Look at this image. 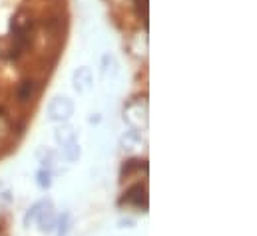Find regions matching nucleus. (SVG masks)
<instances>
[{"label":"nucleus","mask_w":257,"mask_h":236,"mask_svg":"<svg viewBox=\"0 0 257 236\" xmlns=\"http://www.w3.org/2000/svg\"><path fill=\"white\" fill-rule=\"evenodd\" d=\"M72 110H74V106H72L70 100L58 98V100H54V102L50 104L48 114H50V119H54V121H62V119H68L70 116H72Z\"/></svg>","instance_id":"f03ea898"},{"label":"nucleus","mask_w":257,"mask_h":236,"mask_svg":"<svg viewBox=\"0 0 257 236\" xmlns=\"http://www.w3.org/2000/svg\"><path fill=\"white\" fill-rule=\"evenodd\" d=\"M126 202L134 204L138 208H146L148 206V200H146V186H142V182H136L132 184L128 190H126Z\"/></svg>","instance_id":"7ed1b4c3"},{"label":"nucleus","mask_w":257,"mask_h":236,"mask_svg":"<svg viewBox=\"0 0 257 236\" xmlns=\"http://www.w3.org/2000/svg\"><path fill=\"white\" fill-rule=\"evenodd\" d=\"M36 90H38V84H36L34 80H24V82L20 84V88H18V100H20L22 104L30 102L32 96L36 94Z\"/></svg>","instance_id":"20e7f679"},{"label":"nucleus","mask_w":257,"mask_h":236,"mask_svg":"<svg viewBox=\"0 0 257 236\" xmlns=\"http://www.w3.org/2000/svg\"><path fill=\"white\" fill-rule=\"evenodd\" d=\"M32 218H38V226H40L42 232H50V230L56 226V212H54L52 202L46 200V202L36 204V206L28 212V216H26V224H28Z\"/></svg>","instance_id":"f257e3e1"},{"label":"nucleus","mask_w":257,"mask_h":236,"mask_svg":"<svg viewBox=\"0 0 257 236\" xmlns=\"http://www.w3.org/2000/svg\"><path fill=\"white\" fill-rule=\"evenodd\" d=\"M38 177H40V186H50V173H44V171H40L38 173Z\"/></svg>","instance_id":"39448f33"}]
</instances>
